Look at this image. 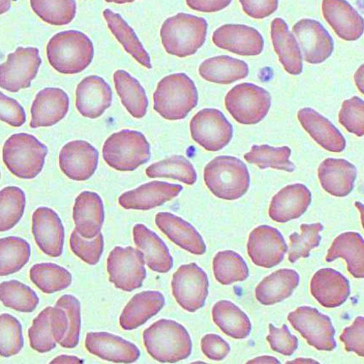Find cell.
Here are the masks:
<instances>
[{
	"label": "cell",
	"mask_w": 364,
	"mask_h": 364,
	"mask_svg": "<svg viewBox=\"0 0 364 364\" xmlns=\"http://www.w3.org/2000/svg\"><path fill=\"white\" fill-rule=\"evenodd\" d=\"M147 353L161 363H173L188 358L192 341L186 328L175 321L161 319L143 333Z\"/></svg>",
	"instance_id": "6da1fadb"
},
{
	"label": "cell",
	"mask_w": 364,
	"mask_h": 364,
	"mask_svg": "<svg viewBox=\"0 0 364 364\" xmlns=\"http://www.w3.org/2000/svg\"><path fill=\"white\" fill-rule=\"evenodd\" d=\"M46 50L50 65L65 75L82 72L92 63L95 55L92 42L82 33L74 30L54 36Z\"/></svg>",
	"instance_id": "7a4b0ae2"
},
{
	"label": "cell",
	"mask_w": 364,
	"mask_h": 364,
	"mask_svg": "<svg viewBox=\"0 0 364 364\" xmlns=\"http://www.w3.org/2000/svg\"><path fill=\"white\" fill-rule=\"evenodd\" d=\"M154 109L164 119L186 118L197 106L198 94L194 82L186 74H173L163 78L154 95Z\"/></svg>",
	"instance_id": "3957f363"
},
{
	"label": "cell",
	"mask_w": 364,
	"mask_h": 364,
	"mask_svg": "<svg viewBox=\"0 0 364 364\" xmlns=\"http://www.w3.org/2000/svg\"><path fill=\"white\" fill-rule=\"evenodd\" d=\"M204 181L207 188L216 197L233 200L247 193L250 176L247 166L240 159L219 156L205 167Z\"/></svg>",
	"instance_id": "277c9868"
},
{
	"label": "cell",
	"mask_w": 364,
	"mask_h": 364,
	"mask_svg": "<svg viewBox=\"0 0 364 364\" xmlns=\"http://www.w3.org/2000/svg\"><path fill=\"white\" fill-rule=\"evenodd\" d=\"M207 21L200 17L180 13L163 23L161 37L166 51L179 58L195 54L205 41Z\"/></svg>",
	"instance_id": "5b68a950"
},
{
	"label": "cell",
	"mask_w": 364,
	"mask_h": 364,
	"mask_svg": "<svg viewBox=\"0 0 364 364\" xmlns=\"http://www.w3.org/2000/svg\"><path fill=\"white\" fill-rule=\"evenodd\" d=\"M48 154L46 145L36 137L21 133L14 134L6 141L3 159L14 175L23 179H32L42 171Z\"/></svg>",
	"instance_id": "8992f818"
},
{
	"label": "cell",
	"mask_w": 364,
	"mask_h": 364,
	"mask_svg": "<svg viewBox=\"0 0 364 364\" xmlns=\"http://www.w3.org/2000/svg\"><path fill=\"white\" fill-rule=\"evenodd\" d=\"M150 146L144 135L137 131L122 130L112 134L103 146V158L111 168L132 171L150 159Z\"/></svg>",
	"instance_id": "52a82bcc"
},
{
	"label": "cell",
	"mask_w": 364,
	"mask_h": 364,
	"mask_svg": "<svg viewBox=\"0 0 364 364\" xmlns=\"http://www.w3.org/2000/svg\"><path fill=\"white\" fill-rule=\"evenodd\" d=\"M227 110L237 123L253 125L260 122L271 107L267 91L252 83H242L232 88L225 99Z\"/></svg>",
	"instance_id": "ba28073f"
},
{
	"label": "cell",
	"mask_w": 364,
	"mask_h": 364,
	"mask_svg": "<svg viewBox=\"0 0 364 364\" xmlns=\"http://www.w3.org/2000/svg\"><path fill=\"white\" fill-rule=\"evenodd\" d=\"M143 252L132 247H116L107 259L109 282L124 291L131 292L142 287L146 277Z\"/></svg>",
	"instance_id": "9c48e42d"
},
{
	"label": "cell",
	"mask_w": 364,
	"mask_h": 364,
	"mask_svg": "<svg viewBox=\"0 0 364 364\" xmlns=\"http://www.w3.org/2000/svg\"><path fill=\"white\" fill-rule=\"evenodd\" d=\"M171 288L178 304L194 313L205 305L208 294V277L196 263L181 265L173 276Z\"/></svg>",
	"instance_id": "30bf717a"
},
{
	"label": "cell",
	"mask_w": 364,
	"mask_h": 364,
	"mask_svg": "<svg viewBox=\"0 0 364 364\" xmlns=\"http://www.w3.org/2000/svg\"><path fill=\"white\" fill-rule=\"evenodd\" d=\"M288 320L308 343L318 350L332 351L337 347L336 329L330 318L311 307H299Z\"/></svg>",
	"instance_id": "8fae6325"
},
{
	"label": "cell",
	"mask_w": 364,
	"mask_h": 364,
	"mask_svg": "<svg viewBox=\"0 0 364 364\" xmlns=\"http://www.w3.org/2000/svg\"><path fill=\"white\" fill-rule=\"evenodd\" d=\"M41 64L38 48L18 47L0 66V86L11 93L29 87Z\"/></svg>",
	"instance_id": "7c38bea8"
},
{
	"label": "cell",
	"mask_w": 364,
	"mask_h": 364,
	"mask_svg": "<svg viewBox=\"0 0 364 364\" xmlns=\"http://www.w3.org/2000/svg\"><path fill=\"white\" fill-rule=\"evenodd\" d=\"M193 139L209 151H218L232 139L233 129L223 113L216 109L198 112L190 124Z\"/></svg>",
	"instance_id": "4fadbf2b"
},
{
	"label": "cell",
	"mask_w": 364,
	"mask_h": 364,
	"mask_svg": "<svg viewBox=\"0 0 364 364\" xmlns=\"http://www.w3.org/2000/svg\"><path fill=\"white\" fill-rule=\"evenodd\" d=\"M53 336L58 344L65 348H75L80 342L81 305L71 294L60 297L52 311Z\"/></svg>",
	"instance_id": "5bb4252c"
},
{
	"label": "cell",
	"mask_w": 364,
	"mask_h": 364,
	"mask_svg": "<svg viewBox=\"0 0 364 364\" xmlns=\"http://www.w3.org/2000/svg\"><path fill=\"white\" fill-rule=\"evenodd\" d=\"M288 251L285 239L277 229L262 225L250 235L247 252L257 266L272 268L279 264Z\"/></svg>",
	"instance_id": "9a60e30c"
},
{
	"label": "cell",
	"mask_w": 364,
	"mask_h": 364,
	"mask_svg": "<svg viewBox=\"0 0 364 364\" xmlns=\"http://www.w3.org/2000/svg\"><path fill=\"white\" fill-rule=\"evenodd\" d=\"M292 33L306 63L319 65L331 55L335 46L333 41L320 22L309 18L301 19L294 24Z\"/></svg>",
	"instance_id": "2e32d148"
},
{
	"label": "cell",
	"mask_w": 364,
	"mask_h": 364,
	"mask_svg": "<svg viewBox=\"0 0 364 364\" xmlns=\"http://www.w3.org/2000/svg\"><path fill=\"white\" fill-rule=\"evenodd\" d=\"M99 151L87 141L75 140L65 144L59 154L60 170L70 179L82 181L97 169Z\"/></svg>",
	"instance_id": "e0dca14e"
},
{
	"label": "cell",
	"mask_w": 364,
	"mask_h": 364,
	"mask_svg": "<svg viewBox=\"0 0 364 364\" xmlns=\"http://www.w3.org/2000/svg\"><path fill=\"white\" fill-rule=\"evenodd\" d=\"M33 233L40 250L51 257L63 255L65 231L62 220L48 207L36 210L33 215Z\"/></svg>",
	"instance_id": "ac0fdd59"
},
{
	"label": "cell",
	"mask_w": 364,
	"mask_h": 364,
	"mask_svg": "<svg viewBox=\"0 0 364 364\" xmlns=\"http://www.w3.org/2000/svg\"><path fill=\"white\" fill-rule=\"evenodd\" d=\"M212 41L220 48L240 55H257L264 48L261 34L247 25H223L214 33Z\"/></svg>",
	"instance_id": "d6986e66"
},
{
	"label": "cell",
	"mask_w": 364,
	"mask_h": 364,
	"mask_svg": "<svg viewBox=\"0 0 364 364\" xmlns=\"http://www.w3.org/2000/svg\"><path fill=\"white\" fill-rule=\"evenodd\" d=\"M85 348L90 353L117 363H132L141 355L136 345L105 331L87 333Z\"/></svg>",
	"instance_id": "ffe728a7"
},
{
	"label": "cell",
	"mask_w": 364,
	"mask_h": 364,
	"mask_svg": "<svg viewBox=\"0 0 364 364\" xmlns=\"http://www.w3.org/2000/svg\"><path fill=\"white\" fill-rule=\"evenodd\" d=\"M112 90L102 77L91 75L83 79L76 90V107L85 117L96 119L111 107Z\"/></svg>",
	"instance_id": "44dd1931"
},
{
	"label": "cell",
	"mask_w": 364,
	"mask_h": 364,
	"mask_svg": "<svg viewBox=\"0 0 364 364\" xmlns=\"http://www.w3.org/2000/svg\"><path fill=\"white\" fill-rule=\"evenodd\" d=\"M322 13L340 38L355 41L363 36L364 19L346 0H323Z\"/></svg>",
	"instance_id": "7402d4cb"
},
{
	"label": "cell",
	"mask_w": 364,
	"mask_h": 364,
	"mask_svg": "<svg viewBox=\"0 0 364 364\" xmlns=\"http://www.w3.org/2000/svg\"><path fill=\"white\" fill-rule=\"evenodd\" d=\"M70 100L65 91L58 87H46L37 95L31 108L30 127H50L68 114Z\"/></svg>",
	"instance_id": "603a6c76"
},
{
	"label": "cell",
	"mask_w": 364,
	"mask_h": 364,
	"mask_svg": "<svg viewBox=\"0 0 364 364\" xmlns=\"http://www.w3.org/2000/svg\"><path fill=\"white\" fill-rule=\"evenodd\" d=\"M183 188L164 181H151L121 195L119 204L127 210H147L164 205L179 195Z\"/></svg>",
	"instance_id": "cb8c5ba5"
},
{
	"label": "cell",
	"mask_w": 364,
	"mask_h": 364,
	"mask_svg": "<svg viewBox=\"0 0 364 364\" xmlns=\"http://www.w3.org/2000/svg\"><path fill=\"white\" fill-rule=\"evenodd\" d=\"M311 291L321 306L336 309L346 301L350 294V287L348 280L341 272L331 268H323L314 276Z\"/></svg>",
	"instance_id": "d4e9b609"
},
{
	"label": "cell",
	"mask_w": 364,
	"mask_h": 364,
	"mask_svg": "<svg viewBox=\"0 0 364 364\" xmlns=\"http://www.w3.org/2000/svg\"><path fill=\"white\" fill-rule=\"evenodd\" d=\"M311 200V193L305 186H288L272 198L269 216L279 223L298 219L306 213Z\"/></svg>",
	"instance_id": "484cf974"
},
{
	"label": "cell",
	"mask_w": 364,
	"mask_h": 364,
	"mask_svg": "<svg viewBox=\"0 0 364 364\" xmlns=\"http://www.w3.org/2000/svg\"><path fill=\"white\" fill-rule=\"evenodd\" d=\"M73 220L77 232L86 239H93L100 232L105 221L102 198L95 192L85 191L75 199Z\"/></svg>",
	"instance_id": "4316f807"
},
{
	"label": "cell",
	"mask_w": 364,
	"mask_h": 364,
	"mask_svg": "<svg viewBox=\"0 0 364 364\" xmlns=\"http://www.w3.org/2000/svg\"><path fill=\"white\" fill-rule=\"evenodd\" d=\"M156 224L174 244L196 255H204L206 246L202 236L189 223L168 212H160Z\"/></svg>",
	"instance_id": "83f0119b"
},
{
	"label": "cell",
	"mask_w": 364,
	"mask_h": 364,
	"mask_svg": "<svg viewBox=\"0 0 364 364\" xmlns=\"http://www.w3.org/2000/svg\"><path fill=\"white\" fill-rule=\"evenodd\" d=\"M298 119L303 128L321 147L331 153H341L346 141L339 130L330 121L311 108L300 109Z\"/></svg>",
	"instance_id": "f1b7e54d"
},
{
	"label": "cell",
	"mask_w": 364,
	"mask_h": 364,
	"mask_svg": "<svg viewBox=\"0 0 364 364\" xmlns=\"http://www.w3.org/2000/svg\"><path fill=\"white\" fill-rule=\"evenodd\" d=\"M318 176L326 193L343 198L348 196L353 190L357 170L346 160L328 159L319 166Z\"/></svg>",
	"instance_id": "f546056e"
},
{
	"label": "cell",
	"mask_w": 364,
	"mask_h": 364,
	"mask_svg": "<svg viewBox=\"0 0 364 364\" xmlns=\"http://www.w3.org/2000/svg\"><path fill=\"white\" fill-rule=\"evenodd\" d=\"M166 299L158 291H144L134 296L119 317V325L124 330L136 329L164 307Z\"/></svg>",
	"instance_id": "4dcf8cb0"
},
{
	"label": "cell",
	"mask_w": 364,
	"mask_h": 364,
	"mask_svg": "<svg viewBox=\"0 0 364 364\" xmlns=\"http://www.w3.org/2000/svg\"><path fill=\"white\" fill-rule=\"evenodd\" d=\"M134 240L141 250L149 269L160 273L169 272L173 267V258L165 242L154 231L142 224L133 229Z\"/></svg>",
	"instance_id": "1f68e13d"
},
{
	"label": "cell",
	"mask_w": 364,
	"mask_h": 364,
	"mask_svg": "<svg viewBox=\"0 0 364 364\" xmlns=\"http://www.w3.org/2000/svg\"><path fill=\"white\" fill-rule=\"evenodd\" d=\"M338 258L344 259L348 270L355 279H364V240L355 232H344L333 241L326 261L331 262Z\"/></svg>",
	"instance_id": "d6a6232c"
},
{
	"label": "cell",
	"mask_w": 364,
	"mask_h": 364,
	"mask_svg": "<svg viewBox=\"0 0 364 364\" xmlns=\"http://www.w3.org/2000/svg\"><path fill=\"white\" fill-rule=\"evenodd\" d=\"M271 38L285 70L292 75H300L303 69L301 50L295 37L282 18H277L272 21Z\"/></svg>",
	"instance_id": "836d02e7"
},
{
	"label": "cell",
	"mask_w": 364,
	"mask_h": 364,
	"mask_svg": "<svg viewBox=\"0 0 364 364\" xmlns=\"http://www.w3.org/2000/svg\"><path fill=\"white\" fill-rule=\"evenodd\" d=\"M299 284L298 272L291 269H282L264 279L257 287L255 295L263 306L277 304L289 298Z\"/></svg>",
	"instance_id": "e575fe53"
},
{
	"label": "cell",
	"mask_w": 364,
	"mask_h": 364,
	"mask_svg": "<svg viewBox=\"0 0 364 364\" xmlns=\"http://www.w3.org/2000/svg\"><path fill=\"white\" fill-rule=\"evenodd\" d=\"M199 74L208 82L230 84L246 78L249 67L244 60L220 55L204 60L199 68Z\"/></svg>",
	"instance_id": "d590c367"
},
{
	"label": "cell",
	"mask_w": 364,
	"mask_h": 364,
	"mask_svg": "<svg viewBox=\"0 0 364 364\" xmlns=\"http://www.w3.org/2000/svg\"><path fill=\"white\" fill-rule=\"evenodd\" d=\"M212 318L225 335L233 339H245L250 335L252 323L249 317L232 301L217 302L212 309Z\"/></svg>",
	"instance_id": "8d00e7d4"
},
{
	"label": "cell",
	"mask_w": 364,
	"mask_h": 364,
	"mask_svg": "<svg viewBox=\"0 0 364 364\" xmlns=\"http://www.w3.org/2000/svg\"><path fill=\"white\" fill-rule=\"evenodd\" d=\"M113 79L117 93L127 111L135 118L144 117L147 112L148 100L140 82L122 70L116 71Z\"/></svg>",
	"instance_id": "74e56055"
},
{
	"label": "cell",
	"mask_w": 364,
	"mask_h": 364,
	"mask_svg": "<svg viewBox=\"0 0 364 364\" xmlns=\"http://www.w3.org/2000/svg\"><path fill=\"white\" fill-rule=\"evenodd\" d=\"M103 15L110 31L119 43L122 44L126 51L142 66L147 69L153 68L149 54L127 22L109 9H106Z\"/></svg>",
	"instance_id": "f35d334b"
},
{
	"label": "cell",
	"mask_w": 364,
	"mask_h": 364,
	"mask_svg": "<svg viewBox=\"0 0 364 364\" xmlns=\"http://www.w3.org/2000/svg\"><path fill=\"white\" fill-rule=\"evenodd\" d=\"M31 256V247L19 237L0 239V276L7 277L21 270Z\"/></svg>",
	"instance_id": "ab89813d"
},
{
	"label": "cell",
	"mask_w": 364,
	"mask_h": 364,
	"mask_svg": "<svg viewBox=\"0 0 364 364\" xmlns=\"http://www.w3.org/2000/svg\"><path fill=\"white\" fill-rule=\"evenodd\" d=\"M29 277L33 283L46 294L66 289L73 282L71 272L53 263L35 264L30 269Z\"/></svg>",
	"instance_id": "60d3db41"
},
{
	"label": "cell",
	"mask_w": 364,
	"mask_h": 364,
	"mask_svg": "<svg viewBox=\"0 0 364 364\" xmlns=\"http://www.w3.org/2000/svg\"><path fill=\"white\" fill-rule=\"evenodd\" d=\"M291 150L288 146L273 147L269 145H254L245 159L260 169L268 168L293 172L295 166L289 161Z\"/></svg>",
	"instance_id": "b9f144b4"
},
{
	"label": "cell",
	"mask_w": 364,
	"mask_h": 364,
	"mask_svg": "<svg viewBox=\"0 0 364 364\" xmlns=\"http://www.w3.org/2000/svg\"><path fill=\"white\" fill-rule=\"evenodd\" d=\"M213 270L216 280L228 286L247 280L250 275L249 267L240 255L233 251L218 253L213 260Z\"/></svg>",
	"instance_id": "7bdbcfd3"
},
{
	"label": "cell",
	"mask_w": 364,
	"mask_h": 364,
	"mask_svg": "<svg viewBox=\"0 0 364 364\" xmlns=\"http://www.w3.org/2000/svg\"><path fill=\"white\" fill-rule=\"evenodd\" d=\"M0 299L6 307L26 314L33 312L40 301L33 289L16 280L0 284Z\"/></svg>",
	"instance_id": "ee69618b"
},
{
	"label": "cell",
	"mask_w": 364,
	"mask_h": 364,
	"mask_svg": "<svg viewBox=\"0 0 364 364\" xmlns=\"http://www.w3.org/2000/svg\"><path fill=\"white\" fill-rule=\"evenodd\" d=\"M149 178H171L188 186H193L197 173L193 164L185 157L173 156L151 164L146 169Z\"/></svg>",
	"instance_id": "f6af8a7d"
},
{
	"label": "cell",
	"mask_w": 364,
	"mask_h": 364,
	"mask_svg": "<svg viewBox=\"0 0 364 364\" xmlns=\"http://www.w3.org/2000/svg\"><path fill=\"white\" fill-rule=\"evenodd\" d=\"M30 4L33 11L51 25H67L76 15L75 0H30Z\"/></svg>",
	"instance_id": "bcb514c9"
},
{
	"label": "cell",
	"mask_w": 364,
	"mask_h": 364,
	"mask_svg": "<svg viewBox=\"0 0 364 364\" xmlns=\"http://www.w3.org/2000/svg\"><path fill=\"white\" fill-rule=\"evenodd\" d=\"M26 206V195L18 187H7L0 192V230L13 229L22 218Z\"/></svg>",
	"instance_id": "7dc6e473"
},
{
	"label": "cell",
	"mask_w": 364,
	"mask_h": 364,
	"mask_svg": "<svg viewBox=\"0 0 364 364\" xmlns=\"http://www.w3.org/2000/svg\"><path fill=\"white\" fill-rule=\"evenodd\" d=\"M300 228V234L295 232L289 237V260L291 263L300 258L309 257L312 250L318 247L321 240L320 232L323 230L321 224H302Z\"/></svg>",
	"instance_id": "c3c4849f"
},
{
	"label": "cell",
	"mask_w": 364,
	"mask_h": 364,
	"mask_svg": "<svg viewBox=\"0 0 364 364\" xmlns=\"http://www.w3.org/2000/svg\"><path fill=\"white\" fill-rule=\"evenodd\" d=\"M53 307L45 309L33 321L28 331L30 346L41 353H48L56 347L52 331Z\"/></svg>",
	"instance_id": "681fc988"
},
{
	"label": "cell",
	"mask_w": 364,
	"mask_h": 364,
	"mask_svg": "<svg viewBox=\"0 0 364 364\" xmlns=\"http://www.w3.org/2000/svg\"><path fill=\"white\" fill-rule=\"evenodd\" d=\"M22 326L9 314L0 316V354L9 358L20 353L23 347Z\"/></svg>",
	"instance_id": "f907efd6"
},
{
	"label": "cell",
	"mask_w": 364,
	"mask_h": 364,
	"mask_svg": "<svg viewBox=\"0 0 364 364\" xmlns=\"http://www.w3.org/2000/svg\"><path fill=\"white\" fill-rule=\"evenodd\" d=\"M70 245L76 256L90 265H95L103 254L105 241L101 232L93 239H86L75 229L70 236Z\"/></svg>",
	"instance_id": "816d5d0a"
},
{
	"label": "cell",
	"mask_w": 364,
	"mask_h": 364,
	"mask_svg": "<svg viewBox=\"0 0 364 364\" xmlns=\"http://www.w3.org/2000/svg\"><path fill=\"white\" fill-rule=\"evenodd\" d=\"M339 121L350 133L359 137L364 136V101L357 97L345 101Z\"/></svg>",
	"instance_id": "f5cc1de1"
},
{
	"label": "cell",
	"mask_w": 364,
	"mask_h": 364,
	"mask_svg": "<svg viewBox=\"0 0 364 364\" xmlns=\"http://www.w3.org/2000/svg\"><path fill=\"white\" fill-rule=\"evenodd\" d=\"M269 335L267 337L271 349L286 356L292 355L298 348V339L292 336L286 324L277 328L269 324Z\"/></svg>",
	"instance_id": "db71d44e"
},
{
	"label": "cell",
	"mask_w": 364,
	"mask_h": 364,
	"mask_svg": "<svg viewBox=\"0 0 364 364\" xmlns=\"http://www.w3.org/2000/svg\"><path fill=\"white\" fill-rule=\"evenodd\" d=\"M340 340L346 351L364 357V317H357L351 326L346 328Z\"/></svg>",
	"instance_id": "11a10c76"
},
{
	"label": "cell",
	"mask_w": 364,
	"mask_h": 364,
	"mask_svg": "<svg viewBox=\"0 0 364 364\" xmlns=\"http://www.w3.org/2000/svg\"><path fill=\"white\" fill-rule=\"evenodd\" d=\"M0 119L13 127H21L26 122V113L15 100L0 92Z\"/></svg>",
	"instance_id": "9f6ffc18"
},
{
	"label": "cell",
	"mask_w": 364,
	"mask_h": 364,
	"mask_svg": "<svg viewBox=\"0 0 364 364\" xmlns=\"http://www.w3.org/2000/svg\"><path fill=\"white\" fill-rule=\"evenodd\" d=\"M201 350L209 359L220 361L229 354L230 346L220 336L208 333L201 340Z\"/></svg>",
	"instance_id": "6f0895ef"
},
{
	"label": "cell",
	"mask_w": 364,
	"mask_h": 364,
	"mask_svg": "<svg viewBox=\"0 0 364 364\" xmlns=\"http://www.w3.org/2000/svg\"><path fill=\"white\" fill-rule=\"evenodd\" d=\"M242 10L255 19H262L274 14L279 7V0H240Z\"/></svg>",
	"instance_id": "680465c9"
},
{
	"label": "cell",
	"mask_w": 364,
	"mask_h": 364,
	"mask_svg": "<svg viewBox=\"0 0 364 364\" xmlns=\"http://www.w3.org/2000/svg\"><path fill=\"white\" fill-rule=\"evenodd\" d=\"M232 0H186L193 10L203 13H215L227 8Z\"/></svg>",
	"instance_id": "91938a15"
},
{
	"label": "cell",
	"mask_w": 364,
	"mask_h": 364,
	"mask_svg": "<svg viewBox=\"0 0 364 364\" xmlns=\"http://www.w3.org/2000/svg\"><path fill=\"white\" fill-rule=\"evenodd\" d=\"M83 360L77 356L60 355L55 358L50 363H83Z\"/></svg>",
	"instance_id": "94428289"
},
{
	"label": "cell",
	"mask_w": 364,
	"mask_h": 364,
	"mask_svg": "<svg viewBox=\"0 0 364 364\" xmlns=\"http://www.w3.org/2000/svg\"><path fill=\"white\" fill-rule=\"evenodd\" d=\"M354 80L360 92L364 95V64L362 65L354 75Z\"/></svg>",
	"instance_id": "6125c7cd"
},
{
	"label": "cell",
	"mask_w": 364,
	"mask_h": 364,
	"mask_svg": "<svg viewBox=\"0 0 364 364\" xmlns=\"http://www.w3.org/2000/svg\"><path fill=\"white\" fill-rule=\"evenodd\" d=\"M247 363H280V361L274 358L267 355L257 357L247 362Z\"/></svg>",
	"instance_id": "be15d7a7"
},
{
	"label": "cell",
	"mask_w": 364,
	"mask_h": 364,
	"mask_svg": "<svg viewBox=\"0 0 364 364\" xmlns=\"http://www.w3.org/2000/svg\"><path fill=\"white\" fill-rule=\"evenodd\" d=\"M355 206L358 209L360 214L362 226L364 229V205L360 202H355Z\"/></svg>",
	"instance_id": "e7e4bbea"
},
{
	"label": "cell",
	"mask_w": 364,
	"mask_h": 364,
	"mask_svg": "<svg viewBox=\"0 0 364 364\" xmlns=\"http://www.w3.org/2000/svg\"><path fill=\"white\" fill-rule=\"evenodd\" d=\"M107 3H114L116 4H125L135 1V0H106Z\"/></svg>",
	"instance_id": "03108f58"
}]
</instances>
